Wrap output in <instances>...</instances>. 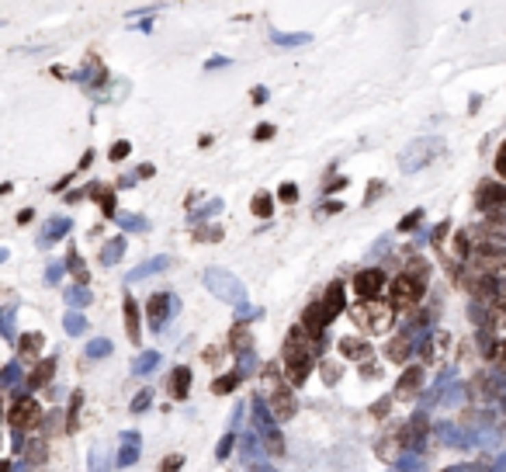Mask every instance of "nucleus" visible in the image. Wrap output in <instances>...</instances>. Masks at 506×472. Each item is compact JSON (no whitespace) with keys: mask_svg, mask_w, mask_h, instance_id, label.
<instances>
[{"mask_svg":"<svg viewBox=\"0 0 506 472\" xmlns=\"http://www.w3.org/2000/svg\"><path fill=\"white\" fill-rule=\"evenodd\" d=\"M38 347H42V334H31V337H21V358L31 364L35 361V354H38Z\"/></svg>","mask_w":506,"mask_h":472,"instance_id":"22","label":"nucleus"},{"mask_svg":"<svg viewBox=\"0 0 506 472\" xmlns=\"http://www.w3.org/2000/svg\"><path fill=\"white\" fill-rule=\"evenodd\" d=\"M277 195H281V201H295V198H299V188H295V184H281Z\"/></svg>","mask_w":506,"mask_h":472,"instance_id":"34","label":"nucleus"},{"mask_svg":"<svg viewBox=\"0 0 506 472\" xmlns=\"http://www.w3.org/2000/svg\"><path fill=\"white\" fill-rule=\"evenodd\" d=\"M281 364H285V375L292 386H305L312 364H316V337H309L302 327H295L285 340V351H281Z\"/></svg>","mask_w":506,"mask_h":472,"instance_id":"1","label":"nucleus"},{"mask_svg":"<svg viewBox=\"0 0 506 472\" xmlns=\"http://www.w3.org/2000/svg\"><path fill=\"white\" fill-rule=\"evenodd\" d=\"M8 424L14 427V431H31V427H38L42 424V406L35 403V399H18L14 406H11V413H8Z\"/></svg>","mask_w":506,"mask_h":472,"instance_id":"6","label":"nucleus"},{"mask_svg":"<svg viewBox=\"0 0 506 472\" xmlns=\"http://www.w3.org/2000/svg\"><path fill=\"white\" fill-rule=\"evenodd\" d=\"M25 458H28L31 465H42V462H45V441H42V438H31V441L25 445Z\"/></svg>","mask_w":506,"mask_h":472,"instance_id":"21","label":"nucleus"},{"mask_svg":"<svg viewBox=\"0 0 506 472\" xmlns=\"http://www.w3.org/2000/svg\"><path fill=\"white\" fill-rule=\"evenodd\" d=\"M70 271H73L77 282H87V268L80 264V257H77V253H70Z\"/></svg>","mask_w":506,"mask_h":472,"instance_id":"27","label":"nucleus"},{"mask_svg":"<svg viewBox=\"0 0 506 472\" xmlns=\"http://www.w3.org/2000/svg\"><path fill=\"white\" fill-rule=\"evenodd\" d=\"M385 410H388V399H378V403L371 406V413H375V417H385Z\"/></svg>","mask_w":506,"mask_h":472,"instance_id":"39","label":"nucleus"},{"mask_svg":"<svg viewBox=\"0 0 506 472\" xmlns=\"http://www.w3.org/2000/svg\"><path fill=\"white\" fill-rule=\"evenodd\" d=\"M381 288H385V271L368 268V271L354 275V292H357V299H381Z\"/></svg>","mask_w":506,"mask_h":472,"instance_id":"8","label":"nucleus"},{"mask_svg":"<svg viewBox=\"0 0 506 472\" xmlns=\"http://www.w3.org/2000/svg\"><path fill=\"white\" fill-rule=\"evenodd\" d=\"M267 403H270L274 421H292V417H295V410H299V403H295V393H292V382H281L277 389H270Z\"/></svg>","mask_w":506,"mask_h":472,"instance_id":"7","label":"nucleus"},{"mask_svg":"<svg viewBox=\"0 0 506 472\" xmlns=\"http://www.w3.org/2000/svg\"><path fill=\"white\" fill-rule=\"evenodd\" d=\"M125 330H129V340L139 344L142 330H139V309H136V299H125Z\"/></svg>","mask_w":506,"mask_h":472,"instance_id":"16","label":"nucleus"},{"mask_svg":"<svg viewBox=\"0 0 506 472\" xmlns=\"http://www.w3.org/2000/svg\"><path fill=\"white\" fill-rule=\"evenodd\" d=\"M468 275H485L496 278L506 271V247H472V257L465 260Z\"/></svg>","mask_w":506,"mask_h":472,"instance_id":"3","label":"nucleus"},{"mask_svg":"<svg viewBox=\"0 0 506 472\" xmlns=\"http://www.w3.org/2000/svg\"><path fill=\"white\" fill-rule=\"evenodd\" d=\"M340 375H344V369H340V364H333V361H326L322 364V379L333 386V382H340Z\"/></svg>","mask_w":506,"mask_h":472,"instance_id":"26","label":"nucleus"},{"mask_svg":"<svg viewBox=\"0 0 506 472\" xmlns=\"http://www.w3.org/2000/svg\"><path fill=\"white\" fill-rule=\"evenodd\" d=\"M94 198L101 201V208H104V212L111 216V212H115V195H101V191H94Z\"/></svg>","mask_w":506,"mask_h":472,"instance_id":"31","label":"nucleus"},{"mask_svg":"<svg viewBox=\"0 0 506 472\" xmlns=\"http://www.w3.org/2000/svg\"><path fill=\"white\" fill-rule=\"evenodd\" d=\"M444 233H447V223L433 229V247H440V243H444ZM440 250H444V247H440Z\"/></svg>","mask_w":506,"mask_h":472,"instance_id":"37","label":"nucleus"},{"mask_svg":"<svg viewBox=\"0 0 506 472\" xmlns=\"http://www.w3.org/2000/svg\"><path fill=\"white\" fill-rule=\"evenodd\" d=\"M181 465H184V458H181V455H170V458L160 462V472H177Z\"/></svg>","mask_w":506,"mask_h":472,"instance_id":"28","label":"nucleus"},{"mask_svg":"<svg viewBox=\"0 0 506 472\" xmlns=\"http://www.w3.org/2000/svg\"><path fill=\"white\" fill-rule=\"evenodd\" d=\"M270 208H274V198H270L267 191H260V195L253 198V216H260V219H267V216H270Z\"/></svg>","mask_w":506,"mask_h":472,"instance_id":"24","label":"nucleus"},{"mask_svg":"<svg viewBox=\"0 0 506 472\" xmlns=\"http://www.w3.org/2000/svg\"><path fill=\"white\" fill-rule=\"evenodd\" d=\"M322 302V309H326V320L333 323L336 316L344 312V282H333L329 288H326V295L319 299Z\"/></svg>","mask_w":506,"mask_h":472,"instance_id":"12","label":"nucleus"},{"mask_svg":"<svg viewBox=\"0 0 506 472\" xmlns=\"http://www.w3.org/2000/svg\"><path fill=\"white\" fill-rule=\"evenodd\" d=\"M270 136H274V125H260V129H257V139H260V142L270 139Z\"/></svg>","mask_w":506,"mask_h":472,"instance_id":"38","label":"nucleus"},{"mask_svg":"<svg viewBox=\"0 0 506 472\" xmlns=\"http://www.w3.org/2000/svg\"><path fill=\"white\" fill-rule=\"evenodd\" d=\"M52 375H55V361H52V358H45V361H38L35 369L28 372V386H31V389H42Z\"/></svg>","mask_w":506,"mask_h":472,"instance_id":"14","label":"nucleus"},{"mask_svg":"<svg viewBox=\"0 0 506 472\" xmlns=\"http://www.w3.org/2000/svg\"><path fill=\"white\" fill-rule=\"evenodd\" d=\"M351 320L364 334H388L392 320H396V306L385 299H357L351 302Z\"/></svg>","mask_w":506,"mask_h":472,"instance_id":"2","label":"nucleus"},{"mask_svg":"<svg viewBox=\"0 0 506 472\" xmlns=\"http://www.w3.org/2000/svg\"><path fill=\"white\" fill-rule=\"evenodd\" d=\"M403 275H409V278H416L420 285H427V282H430V264H427L423 257H409V264H406Z\"/></svg>","mask_w":506,"mask_h":472,"instance_id":"17","label":"nucleus"},{"mask_svg":"<svg viewBox=\"0 0 506 472\" xmlns=\"http://www.w3.org/2000/svg\"><path fill=\"white\" fill-rule=\"evenodd\" d=\"M496 174L506 181V142L499 146V153H496Z\"/></svg>","mask_w":506,"mask_h":472,"instance_id":"32","label":"nucleus"},{"mask_svg":"<svg viewBox=\"0 0 506 472\" xmlns=\"http://www.w3.org/2000/svg\"><path fill=\"white\" fill-rule=\"evenodd\" d=\"M340 354H344V358L364 361V358H371V347H368L364 340H357V337H344V340H340Z\"/></svg>","mask_w":506,"mask_h":472,"instance_id":"15","label":"nucleus"},{"mask_svg":"<svg viewBox=\"0 0 506 472\" xmlns=\"http://www.w3.org/2000/svg\"><path fill=\"white\" fill-rule=\"evenodd\" d=\"M475 205L479 208H499V205H506V188L503 184H496V181H482L479 184V191H475Z\"/></svg>","mask_w":506,"mask_h":472,"instance_id":"9","label":"nucleus"},{"mask_svg":"<svg viewBox=\"0 0 506 472\" xmlns=\"http://www.w3.org/2000/svg\"><path fill=\"white\" fill-rule=\"evenodd\" d=\"M409 351H413V337L406 334V330H399L396 337H388V344H385V361H392V364H403L406 358H409Z\"/></svg>","mask_w":506,"mask_h":472,"instance_id":"10","label":"nucleus"},{"mask_svg":"<svg viewBox=\"0 0 506 472\" xmlns=\"http://www.w3.org/2000/svg\"><path fill=\"white\" fill-rule=\"evenodd\" d=\"M77 413H80V393L73 396V406H70V421H66V431H70V434L77 431Z\"/></svg>","mask_w":506,"mask_h":472,"instance_id":"29","label":"nucleus"},{"mask_svg":"<svg viewBox=\"0 0 506 472\" xmlns=\"http://www.w3.org/2000/svg\"><path fill=\"white\" fill-rule=\"evenodd\" d=\"M472 396H479V399L492 396V379H489V375H475V379H472Z\"/></svg>","mask_w":506,"mask_h":472,"instance_id":"25","label":"nucleus"},{"mask_svg":"<svg viewBox=\"0 0 506 472\" xmlns=\"http://www.w3.org/2000/svg\"><path fill=\"white\" fill-rule=\"evenodd\" d=\"M492 361H496V364H499V369L506 372V340H499V344L492 347Z\"/></svg>","mask_w":506,"mask_h":472,"instance_id":"30","label":"nucleus"},{"mask_svg":"<svg viewBox=\"0 0 506 472\" xmlns=\"http://www.w3.org/2000/svg\"><path fill=\"white\" fill-rule=\"evenodd\" d=\"M122 156H129V142H118L115 149H111V160H122Z\"/></svg>","mask_w":506,"mask_h":472,"instance_id":"36","label":"nucleus"},{"mask_svg":"<svg viewBox=\"0 0 506 472\" xmlns=\"http://www.w3.org/2000/svg\"><path fill=\"white\" fill-rule=\"evenodd\" d=\"M420 219H423V212H420V208H416V212H409V216L403 219V226H399V229L406 233V229H413V226H420Z\"/></svg>","mask_w":506,"mask_h":472,"instance_id":"33","label":"nucleus"},{"mask_svg":"<svg viewBox=\"0 0 506 472\" xmlns=\"http://www.w3.org/2000/svg\"><path fill=\"white\" fill-rule=\"evenodd\" d=\"M236 382H240V375H218V379L212 382V393H215V396H226V393L236 389Z\"/></svg>","mask_w":506,"mask_h":472,"instance_id":"23","label":"nucleus"},{"mask_svg":"<svg viewBox=\"0 0 506 472\" xmlns=\"http://www.w3.org/2000/svg\"><path fill=\"white\" fill-rule=\"evenodd\" d=\"M482 306H485V316H482L485 327L489 330H506V295H492Z\"/></svg>","mask_w":506,"mask_h":472,"instance_id":"11","label":"nucleus"},{"mask_svg":"<svg viewBox=\"0 0 506 472\" xmlns=\"http://www.w3.org/2000/svg\"><path fill=\"white\" fill-rule=\"evenodd\" d=\"M468 233L479 240V247H503V243H506V216L492 212V216H485L482 223H475Z\"/></svg>","mask_w":506,"mask_h":472,"instance_id":"5","label":"nucleus"},{"mask_svg":"<svg viewBox=\"0 0 506 472\" xmlns=\"http://www.w3.org/2000/svg\"><path fill=\"white\" fill-rule=\"evenodd\" d=\"M166 302H170V299H166L163 292L149 299V323H153V327H160V323H163V316H166Z\"/></svg>","mask_w":506,"mask_h":472,"instance_id":"19","label":"nucleus"},{"mask_svg":"<svg viewBox=\"0 0 506 472\" xmlns=\"http://www.w3.org/2000/svg\"><path fill=\"white\" fill-rule=\"evenodd\" d=\"M503 413H506V399H503Z\"/></svg>","mask_w":506,"mask_h":472,"instance_id":"40","label":"nucleus"},{"mask_svg":"<svg viewBox=\"0 0 506 472\" xmlns=\"http://www.w3.org/2000/svg\"><path fill=\"white\" fill-rule=\"evenodd\" d=\"M423 292H427V285H420L416 278H409V275H399L396 282H392V306H396V312L399 309H416L420 302H423Z\"/></svg>","mask_w":506,"mask_h":472,"instance_id":"4","label":"nucleus"},{"mask_svg":"<svg viewBox=\"0 0 506 472\" xmlns=\"http://www.w3.org/2000/svg\"><path fill=\"white\" fill-rule=\"evenodd\" d=\"M250 344H253L250 327H246V323H236V327H233V334H229V347H233V351H246Z\"/></svg>","mask_w":506,"mask_h":472,"instance_id":"18","label":"nucleus"},{"mask_svg":"<svg viewBox=\"0 0 506 472\" xmlns=\"http://www.w3.org/2000/svg\"><path fill=\"white\" fill-rule=\"evenodd\" d=\"M423 386V372L420 369H406L403 379H399V389H396V399H413Z\"/></svg>","mask_w":506,"mask_h":472,"instance_id":"13","label":"nucleus"},{"mask_svg":"<svg viewBox=\"0 0 506 472\" xmlns=\"http://www.w3.org/2000/svg\"><path fill=\"white\" fill-rule=\"evenodd\" d=\"M170 386H174V396H177V399H184V396H188V386H191V372L184 369V364H181V369H174V379H170Z\"/></svg>","mask_w":506,"mask_h":472,"instance_id":"20","label":"nucleus"},{"mask_svg":"<svg viewBox=\"0 0 506 472\" xmlns=\"http://www.w3.org/2000/svg\"><path fill=\"white\" fill-rule=\"evenodd\" d=\"M267 451H274V455L285 451V445H281V434H270V438H267Z\"/></svg>","mask_w":506,"mask_h":472,"instance_id":"35","label":"nucleus"}]
</instances>
